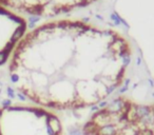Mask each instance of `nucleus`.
<instances>
[{"label": "nucleus", "instance_id": "f257e3e1", "mask_svg": "<svg viewBox=\"0 0 154 135\" xmlns=\"http://www.w3.org/2000/svg\"><path fill=\"white\" fill-rule=\"evenodd\" d=\"M131 55L128 40L113 30L77 20L52 21L19 42L12 80L45 108L85 109L120 87Z\"/></svg>", "mask_w": 154, "mask_h": 135}, {"label": "nucleus", "instance_id": "f03ea898", "mask_svg": "<svg viewBox=\"0 0 154 135\" xmlns=\"http://www.w3.org/2000/svg\"><path fill=\"white\" fill-rule=\"evenodd\" d=\"M85 135H154V102L119 96L97 109L84 123Z\"/></svg>", "mask_w": 154, "mask_h": 135}, {"label": "nucleus", "instance_id": "7ed1b4c3", "mask_svg": "<svg viewBox=\"0 0 154 135\" xmlns=\"http://www.w3.org/2000/svg\"><path fill=\"white\" fill-rule=\"evenodd\" d=\"M95 1L97 0H4V3L25 13L53 16Z\"/></svg>", "mask_w": 154, "mask_h": 135}]
</instances>
